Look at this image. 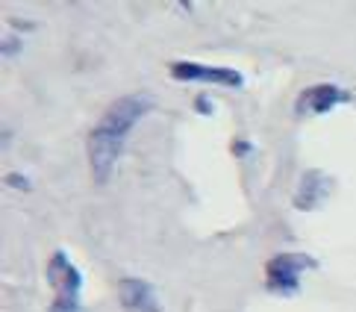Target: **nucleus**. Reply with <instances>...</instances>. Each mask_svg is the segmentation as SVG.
Segmentation results:
<instances>
[{"label":"nucleus","mask_w":356,"mask_h":312,"mask_svg":"<svg viewBox=\"0 0 356 312\" xmlns=\"http://www.w3.org/2000/svg\"><path fill=\"white\" fill-rule=\"evenodd\" d=\"M150 109H154V97L150 95L145 92L124 95L92 127V133H88V162H92V177L97 186L109 183L112 171H115V162L124 151L127 136H130V130Z\"/></svg>","instance_id":"1"},{"label":"nucleus","mask_w":356,"mask_h":312,"mask_svg":"<svg viewBox=\"0 0 356 312\" xmlns=\"http://www.w3.org/2000/svg\"><path fill=\"white\" fill-rule=\"evenodd\" d=\"M47 283L54 286V304L50 312H80V295H83V274L68 259L65 251H54L47 259Z\"/></svg>","instance_id":"2"},{"label":"nucleus","mask_w":356,"mask_h":312,"mask_svg":"<svg viewBox=\"0 0 356 312\" xmlns=\"http://www.w3.org/2000/svg\"><path fill=\"white\" fill-rule=\"evenodd\" d=\"M315 262L307 256V254H277L268 259L265 265V277H268V289L274 292H283V295H291L298 292L300 286V274L312 268Z\"/></svg>","instance_id":"3"},{"label":"nucleus","mask_w":356,"mask_h":312,"mask_svg":"<svg viewBox=\"0 0 356 312\" xmlns=\"http://www.w3.org/2000/svg\"><path fill=\"white\" fill-rule=\"evenodd\" d=\"M171 77L188 83H215V85H227V89H241V83H245L238 71L224 65H203V62H174Z\"/></svg>","instance_id":"4"},{"label":"nucleus","mask_w":356,"mask_h":312,"mask_svg":"<svg viewBox=\"0 0 356 312\" xmlns=\"http://www.w3.org/2000/svg\"><path fill=\"white\" fill-rule=\"evenodd\" d=\"M118 297H121V306L127 312H162L156 289L147 280L124 277L118 286Z\"/></svg>","instance_id":"5"},{"label":"nucleus","mask_w":356,"mask_h":312,"mask_svg":"<svg viewBox=\"0 0 356 312\" xmlns=\"http://www.w3.org/2000/svg\"><path fill=\"white\" fill-rule=\"evenodd\" d=\"M348 92L339 89V85H330V83H321V85H312V89H307L300 95L298 101V112L300 115H324V112L336 109L339 104L348 101Z\"/></svg>","instance_id":"6"},{"label":"nucleus","mask_w":356,"mask_h":312,"mask_svg":"<svg viewBox=\"0 0 356 312\" xmlns=\"http://www.w3.org/2000/svg\"><path fill=\"white\" fill-rule=\"evenodd\" d=\"M330 192H333V180L327 177L324 171H307L300 177V186H298V195H295V206L300 209H315L321 206Z\"/></svg>","instance_id":"7"},{"label":"nucleus","mask_w":356,"mask_h":312,"mask_svg":"<svg viewBox=\"0 0 356 312\" xmlns=\"http://www.w3.org/2000/svg\"><path fill=\"white\" fill-rule=\"evenodd\" d=\"M6 183L12 186V189H30V180L21 177V174H6Z\"/></svg>","instance_id":"8"},{"label":"nucleus","mask_w":356,"mask_h":312,"mask_svg":"<svg viewBox=\"0 0 356 312\" xmlns=\"http://www.w3.org/2000/svg\"><path fill=\"white\" fill-rule=\"evenodd\" d=\"M197 109L203 112V115H212V104H209V97H197Z\"/></svg>","instance_id":"9"},{"label":"nucleus","mask_w":356,"mask_h":312,"mask_svg":"<svg viewBox=\"0 0 356 312\" xmlns=\"http://www.w3.org/2000/svg\"><path fill=\"white\" fill-rule=\"evenodd\" d=\"M6 54H18V39H6V47H3Z\"/></svg>","instance_id":"10"}]
</instances>
